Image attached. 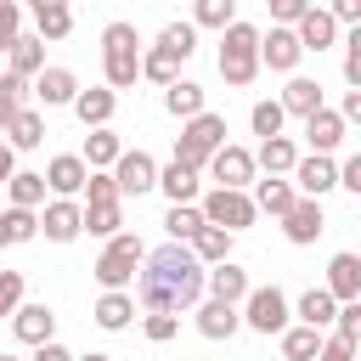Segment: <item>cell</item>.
<instances>
[{"instance_id": "603a6c76", "label": "cell", "mask_w": 361, "mask_h": 361, "mask_svg": "<svg viewBox=\"0 0 361 361\" xmlns=\"http://www.w3.org/2000/svg\"><path fill=\"white\" fill-rule=\"evenodd\" d=\"M118 152H124V141H118L113 130H90V135H85V152H79V164H85L90 175H107V169L118 164Z\"/></svg>"}, {"instance_id": "4dcf8cb0", "label": "cell", "mask_w": 361, "mask_h": 361, "mask_svg": "<svg viewBox=\"0 0 361 361\" xmlns=\"http://www.w3.org/2000/svg\"><path fill=\"white\" fill-rule=\"evenodd\" d=\"M186 248H192V259H197L203 271H209V265H226V259H231V237H226V231H214V226H203V231H197V237H192Z\"/></svg>"}, {"instance_id": "74e56055", "label": "cell", "mask_w": 361, "mask_h": 361, "mask_svg": "<svg viewBox=\"0 0 361 361\" xmlns=\"http://www.w3.org/2000/svg\"><path fill=\"white\" fill-rule=\"evenodd\" d=\"M158 51H169L175 62H186V56L197 51V28H192V23H164V34H158Z\"/></svg>"}, {"instance_id": "681fc988", "label": "cell", "mask_w": 361, "mask_h": 361, "mask_svg": "<svg viewBox=\"0 0 361 361\" xmlns=\"http://www.w3.org/2000/svg\"><path fill=\"white\" fill-rule=\"evenodd\" d=\"M305 11H310V0H271V17H276L271 28H293Z\"/></svg>"}, {"instance_id": "4fadbf2b", "label": "cell", "mask_w": 361, "mask_h": 361, "mask_svg": "<svg viewBox=\"0 0 361 361\" xmlns=\"http://www.w3.org/2000/svg\"><path fill=\"white\" fill-rule=\"evenodd\" d=\"M39 231H45L51 243H73V237L85 231V209H79L73 197H51L45 214H39Z\"/></svg>"}, {"instance_id": "1f68e13d", "label": "cell", "mask_w": 361, "mask_h": 361, "mask_svg": "<svg viewBox=\"0 0 361 361\" xmlns=\"http://www.w3.org/2000/svg\"><path fill=\"white\" fill-rule=\"evenodd\" d=\"M34 237H39V214H28V209H0V248L34 243Z\"/></svg>"}, {"instance_id": "e0dca14e", "label": "cell", "mask_w": 361, "mask_h": 361, "mask_svg": "<svg viewBox=\"0 0 361 361\" xmlns=\"http://www.w3.org/2000/svg\"><path fill=\"white\" fill-rule=\"evenodd\" d=\"M293 39H299V51H316V56H322V51L338 39V23L327 17V6H310V11L293 23Z\"/></svg>"}, {"instance_id": "5b68a950", "label": "cell", "mask_w": 361, "mask_h": 361, "mask_svg": "<svg viewBox=\"0 0 361 361\" xmlns=\"http://www.w3.org/2000/svg\"><path fill=\"white\" fill-rule=\"evenodd\" d=\"M141 259H147L141 237H135V231H118V237H107V248H102V259H96V282H102L107 293H124V288L135 282Z\"/></svg>"}, {"instance_id": "277c9868", "label": "cell", "mask_w": 361, "mask_h": 361, "mask_svg": "<svg viewBox=\"0 0 361 361\" xmlns=\"http://www.w3.org/2000/svg\"><path fill=\"white\" fill-rule=\"evenodd\" d=\"M254 73H259V28L231 23L220 34V79L226 85H254Z\"/></svg>"}, {"instance_id": "680465c9", "label": "cell", "mask_w": 361, "mask_h": 361, "mask_svg": "<svg viewBox=\"0 0 361 361\" xmlns=\"http://www.w3.org/2000/svg\"><path fill=\"white\" fill-rule=\"evenodd\" d=\"M0 361H17V355H0Z\"/></svg>"}, {"instance_id": "6da1fadb", "label": "cell", "mask_w": 361, "mask_h": 361, "mask_svg": "<svg viewBox=\"0 0 361 361\" xmlns=\"http://www.w3.org/2000/svg\"><path fill=\"white\" fill-rule=\"evenodd\" d=\"M147 316H175V310H192L203 299V265L192 259L186 243H164L141 259L135 271V293H130Z\"/></svg>"}, {"instance_id": "9f6ffc18", "label": "cell", "mask_w": 361, "mask_h": 361, "mask_svg": "<svg viewBox=\"0 0 361 361\" xmlns=\"http://www.w3.org/2000/svg\"><path fill=\"white\" fill-rule=\"evenodd\" d=\"M11 175H17V152H11V147H6V141H0V186H6V180H11Z\"/></svg>"}, {"instance_id": "d6a6232c", "label": "cell", "mask_w": 361, "mask_h": 361, "mask_svg": "<svg viewBox=\"0 0 361 361\" xmlns=\"http://www.w3.org/2000/svg\"><path fill=\"white\" fill-rule=\"evenodd\" d=\"M164 107H169L180 124H186V118H197V113H203V85H192V79H175V85L164 90Z\"/></svg>"}, {"instance_id": "7402d4cb", "label": "cell", "mask_w": 361, "mask_h": 361, "mask_svg": "<svg viewBox=\"0 0 361 361\" xmlns=\"http://www.w3.org/2000/svg\"><path fill=\"white\" fill-rule=\"evenodd\" d=\"M6 62H11V68H6V73H11V79H23V85H28V79H34V73H45V45H39V39H34V34H17V39H11V45H6Z\"/></svg>"}, {"instance_id": "7a4b0ae2", "label": "cell", "mask_w": 361, "mask_h": 361, "mask_svg": "<svg viewBox=\"0 0 361 361\" xmlns=\"http://www.w3.org/2000/svg\"><path fill=\"white\" fill-rule=\"evenodd\" d=\"M102 79H107L113 96L141 79V34H135V23H107L102 28Z\"/></svg>"}, {"instance_id": "db71d44e", "label": "cell", "mask_w": 361, "mask_h": 361, "mask_svg": "<svg viewBox=\"0 0 361 361\" xmlns=\"http://www.w3.org/2000/svg\"><path fill=\"white\" fill-rule=\"evenodd\" d=\"M316 361H355V344H338V338H322V355Z\"/></svg>"}, {"instance_id": "816d5d0a", "label": "cell", "mask_w": 361, "mask_h": 361, "mask_svg": "<svg viewBox=\"0 0 361 361\" xmlns=\"http://www.w3.org/2000/svg\"><path fill=\"white\" fill-rule=\"evenodd\" d=\"M338 186H344V192H361V152H350V158L338 164Z\"/></svg>"}, {"instance_id": "4316f807", "label": "cell", "mask_w": 361, "mask_h": 361, "mask_svg": "<svg viewBox=\"0 0 361 361\" xmlns=\"http://www.w3.org/2000/svg\"><path fill=\"white\" fill-rule=\"evenodd\" d=\"M293 164H299V147H293L288 135H271V141H259V152H254V169H265L271 180H276V175H288Z\"/></svg>"}, {"instance_id": "3957f363", "label": "cell", "mask_w": 361, "mask_h": 361, "mask_svg": "<svg viewBox=\"0 0 361 361\" xmlns=\"http://www.w3.org/2000/svg\"><path fill=\"white\" fill-rule=\"evenodd\" d=\"M226 147V118L220 113H197V118H186L180 124V135H175V164H186V169H203L214 152Z\"/></svg>"}, {"instance_id": "9a60e30c", "label": "cell", "mask_w": 361, "mask_h": 361, "mask_svg": "<svg viewBox=\"0 0 361 361\" xmlns=\"http://www.w3.org/2000/svg\"><path fill=\"white\" fill-rule=\"evenodd\" d=\"M11 333L39 350V344L56 338V310H51V305H17V310H11Z\"/></svg>"}, {"instance_id": "2e32d148", "label": "cell", "mask_w": 361, "mask_h": 361, "mask_svg": "<svg viewBox=\"0 0 361 361\" xmlns=\"http://www.w3.org/2000/svg\"><path fill=\"white\" fill-rule=\"evenodd\" d=\"M299 39H293V28H271V34H259V68H271V73H293L299 68Z\"/></svg>"}, {"instance_id": "83f0119b", "label": "cell", "mask_w": 361, "mask_h": 361, "mask_svg": "<svg viewBox=\"0 0 361 361\" xmlns=\"http://www.w3.org/2000/svg\"><path fill=\"white\" fill-rule=\"evenodd\" d=\"M333 316H338V305H333V293L327 288H305L299 293V327H333Z\"/></svg>"}, {"instance_id": "e575fe53", "label": "cell", "mask_w": 361, "mask_h": 361, "mask_svg": "<svg viewBox=\"0 0 361 361\" xmlns=\"http://www.w3.org/2000/svg\"><path fill=\"white\" fill-rule=\"evenodd\" d=\"M90 316H96V327L118 333V327H130V316H135V299H130V293H102Z\"/></svg>"}, {"instance_id": "f5cc1de1", "label": "cell", "mask_w": 361, "mask_h": 361, "mask_svg": "<svg viewBox=\"0 0 361 361\" xmlns=\"http://www.w3.org/2000/svg\"><path fill=\"white\" fill-rule=\"evenodd\" d=\"M327 17H333V23H355V28H361V0H333V6H327Z\"/></svg>"}, {"instance_id": "8fae6325", "label": "cell", "mask_w": 361, "mask_h": 361, "mask_svg": "<svg viewBox=\"0 0 361 361\" xmlns=\"http://www.w3.org/2000/svg\"><path fill=\"white\" fill-rule=\"evenodd\" d=\"M28 90H34L39 113H45V107H73V96H79V79H73L68 68H45V73H34V79H28Z\"/></svg>"}, {"instance_id": "bcb514c9", "label": "cell", "mask_w": 361, "mask_h": 361, "mask_svg": "<svg viewBox=\"0 0 361 361\" xmlns=\"http://www.w3.org/2000/svg\"><path fill=\"white\" fill-rule=\"evenodd\" d=\"M102 203H118L113 175H90V180H85V209H102Z\"/></svg>"}, {"instance_id": "f6af8a7d", "label": "cell", "mask_w": 361, "mask_h": 361, "mask_svg": "<svg viewBox=\"0 0 361 361\" xmlns=\"http://www.w3.org/2000/svg\"><path fill=\"white\" fill-rule=\"evenodd\" d=\"M333 338H338V344H355V338H361V299H355V305H338V316H333Z\"/></svg>"}, {"instance_id": "52a82bcc", "label": "cell", "mask_w": 361, "mask_h": 361, "mask_svg": "<svg viewBox=\"0 0 361 361\" xmlns=\"http://www.w3.org/2000/svg\"><path fill=\"white\" fill-rule=\"evenodd\" d=\"M237 316H243V327H254V333H282L288 327V293L271 282V288H248V299L237 305Z\"/></svg>"}, {"instance_id": "f35d334b", "label": "cell", "mask_w": 361, "mask_h": 361, "mask_svg": "<svg viewBox=\"0 0 361 361\" xmlns=\"http://www.w3.org/2000/svg\"><path fill=\"white\" fill-rule=\"evenodd\" d=\"M141 79H152V85H164V90H169V85L180 79V62H175L169 51H158V45H152V51H141Z\"/></svg>"}, {"instance_id": "44dd1931", "label": "cell", "mask_w": 361, "mask_h": 361, "mask_svg": "<svg viewBox=\"0 0 361 361\" xmlns=\"http://www.w3.org/2000/svg\"><path fill=\"white\" fill-rule=\"evenodd\" d=\"M327 293H333V305H355V299H361V259H355V254H333V265H327Z\"/></svg>"}, {"instance_id": "8992f818", "label": "cell", "mask_w": 361, "mask_h": 361, "mask_svg": "<svg viewBox=\"0 0 361 361\" xmlns=\"http://www.w3.org/2000/svg\"><path fill=\"white\" fill-rule=\"evenodd\" d=\"M197 214H203V226H214V231H226V237H237V231H248V226L259 220L248 192H220V186L197 203Z\"/></svg>"}, {"instance_id": "11a10c76", "label": "cell", "mask_w": 361, "mask_h": 361, "mask_svg": "<svg viewBox=\"0 0 361 361\" xmlns=\"http://www.w3.org/2000/svg\"><path fill=\"white\" fill-rule=\"evenodd\" d=\"M34 361H73V355H68V344H56V338H51V344H39V350H34Z\"/></svg>"}, {"instance_id": "7c38bea8", "label": "cell", "mask_w": 361, "mask_h": 361, "mask_svg": "<svg viewBox=\"0 0 361 361\" xmlns=\"http://www.w3.org/2000/svg\"><path fill=\"white\" fill-rule=\"evenodd\" d=\"M39 180H45V192H56V197H73V192H85L90 169L79 164V152H56V158L39 169Z\"/></svg>"}, {"instance_id": "d590c367", "label": "cell", "mask_w": 361, "mask_h": 361, "mask_svg": "<svg viewBox=\"0 0 361 361\" xmlns=\"http://www.w3.org/2000/svg\"><path fill=\"white\" fill-rule=\"evenodd\" d=\"M6 192H11V209H39V197H45V180H39V169H17L11 180H6Z\"/></svg>"}, {"instance_id": "c3c4849f", "label": "cell", "mask_w": 361, "mask_h": 361, "mask_svg": "<svg viewBox=\"0 0 361 361\" xmlns=\"http://www.w3.org/2000/svg\"><path fill=\"white\" fill-rule=\"evenodd\" d=\"M17 34H23V6H17V0H0V51H6Z\"/></svg>"}, {"instance_id": "d4e9b609", "label": "cell", "mask_w": 361, "mask_h": 361, "mask_svg": "<svg viewBox=\"0 0 361 361\" xmlns=\"http://www.w3.org/2000/svg\"><path fill=\"white\" fill-rule=\"evenodd\" d=\"M39 141H45V113H39V107H23V113L6 124V147H11V152H34Z\"/></svg>"}, {"instance_id": "5bb4252c", "label": "cell", "mask_w": 361, "mask_h": 361, "mask_svg": "<svg viewBox=\"0 0 361 361\" xmlns=\"http://www.w3.org/2000/svg\"><path fill=\"white\" fill-rule=\"evenodd\" d=\"M203 288H209V299H220V305H243L248 299V271L237 265V259H226V265H209L203 271Z\"/></svg>"}, {"instance_id": "b9f144b4", "label": "cell", "mask_w": 361, "mask_h": 361, "mask_svg": "<svg viewBox=\"0 0 361 361\" xmlns=\"http://www.w3.org/2000/svg\"><path fill=\"white\" fill-rule=\"evenodd\" d=\"M23 107H28V85L11 79V73H0V135H6V124H11Z\"/></svg>"}, {"instance_id": "484cf974", "label": "cell", "mask_w": 361, "mask_h": 361, "mask_svg": "<svg viewBox=\"0 0 361 361\" xmlns=\"http://www.w3.org/2000/svg\"><path fill=\"white\" fill-rule=\"evenodd\" d=\"M237 327H243L237 305H220V299H203V305H197V333H203V338H231Z\"/></svg>"}, {"instance_id": "d6986e66", "label": "cell", "mask_w": 361, "mask_h": 361, "mask_svg": "<svg viewBox=\"0 0 361 361\" xmlns=\"http://www.w3.org/2000/svg\"><path fill=\"white\" fill-rule=\"evenodd\" d=\"M113 107H118V96H113L107 85H90V90H79V96H73V118H79L85 130H107Z\"/></svg>"}, {"instance_id": "ee69618b", "label": "cell", "mask_w": 361, "mask_h": 361, "mask_svg": "<svg viewBox=\"0 0 361 361\" xmlns=\"http://www.w3.org/2000/svg\"><path fill=\"white\" fill-rule=\"evenodd\" d=\"M118 226H124V214H118V203H102V209H85V231H90V237H118Z\"/></svg>"}, {"instance_id": "ab89813d", "label": "cell", "mask_w": 361, "mask_h": 361, "mask_svg": "<svg viewBox=\"0 0 361 361\" xmlns=\"http://www.w3.org/2000/svg\"><path fill=\"white\" fill-rule=\"evenodd\" d=\"M237 23V6L231 0H197V11H192V28H231Z\"/></svg>"}, {"instance_id": "60d3db41", "label": "cell", "mask_w": 361, "mask_h": 361, "mask_svg": "<svg viewBox=\"0 0 361 361\" xmlns=\"http://www.w3.org/2000/svg\"><path fill=\"white\" fill-rule=\"evenodd\" d=\"M164 231H169V243H192V237L203 231V214H197V203H186V209H169V214H164Z\"/></svg>"}, {"instance_id": "ac0fdd59", "label": "cell", "mask_w": 361, "mask_h": 361, "mask_svg": "<svg viewBox=\"0 0 361 361\" xmlns=\"http://www.w3.org/2000/svg\"><path fill=\"white\" fill-rule=\"evenodd\" d=\"M322 231H327V220H322V203H310V197H299V203L282 214V237H288V243H299V248H305V243H316Z\"/></svg>"}, {"instance_id": "f1b7e54d", "label": "cell", "mask_w": 361, "mask_h": 361, "mask_svg": "<svg viewBox=\"0 0 361 361\" xmlns=\"http://www.w3.org/2000/svg\"><path fill=\"white\" fill-rule=\"evenodd\" d=\"M34 28H39V34H34L39 45H45V39H62V34L73 28V11H68L62 0H39V6H34Z\"/></svg>"}, {"instance_id": "30bf717a", "label": "cell", "mask_w": 361, "mask_h": 361, "mask_svg": "<svg viewBox=\"0 0 361 361\" xmlns=\"http://www.w3.org/2000/svg\"><path fill=\"white\" fill-rule=\"evenodd\" d=\"M288 175H293L288 186H293L299 197H310V203H322V197L338 186V164H333V158H316V152H310V158H299Z\"/></svg>"}, {"instance_id": "836d02e7", "label": "cell", "mask_w": 361, "mask_h": 361, "mask_svg": "<svg viewBox=\"0 0 361 361\" xmlns=\"http://www.w3.org/2000/svg\"><path fill=\"white\" fill-rule=\"evenodd\" d=\"M293 203H299V192H293L288 180H259V192H254V214H276V220H282Z\"/></svg>"}, {"instance_id": "cb8c5ba5", "label": "cell", "mask_w": 361, "mask_h": 361, "mask_svg": "<svg viewBox=\"0 0 361 361\" xmlns=\"http://www.w3.org/2000/svg\"><path fill=\"white\" fill-rule=\"evenodd\" d=\"M158 192L169 197V209H186V203L197 197V169H186V164L169 158V164L158 169Z\"/></svg>"}, {"instance_id": "7bdbcfd3", "label": "cell", "mask_w": 361, "mask_h": 361, "mask_svg": "<svg viewBox=\"0 0 361 361\" xmlns=\"http://www.w3.org/2000/svg\"><path fill=\"white\" fill-rule=\"evenodd\" d=\"M282 118H288V113H282L276 102H254V113H248V124H254V135H259V141L282 135Z\"/></svg>"}, {"instance_id": "7dc6e473", "label": "cell", "mask_w": 361, "mask_h": 361, "mask_svg": "<svg viewBox=\"0 0 361 361\" xmlns=\"http://www.w3.org/2000/svg\"><path fill=\"white\" fill-rule=\"evenodd\" d=\"M23 305V271H0V316H11Z\"/></svg>"}, {"instance_id": "8d00e7d4", "label": "cell", "mask_w": 361, "mask_h": 361, "mask_svg": "<svg viewBox=\"0 0 361 361\" xmlns=\"http://www.w3.org/2000/svg\"><path fill=\"white\" fill-rule=\"evenodd\" d=\"M276 338H282V355L288 361H316L322 355V333L316 327H282Z\"/></svg>"}, {"instance_id": "6f0895ef", "label": "cell", "mask_w": 361, "mask_h": 361, "mask_svg": "<svg viewBox=\"0 0 361 361\" xmlns=\"http://www.w3.org/2000/svg\"><path fill=\"white\" fill-rule=\"evenodd\" d=\"M73 361H113V355H102V350H90V355H73Z\"/></svg>"}, {"instance_id": "ba28073f", "label": "cell", "mask_w": 361, "mask_h": 361, "mask_svg": "<svg viewBox=\"0 0 361 361\" xmlns=\"http://www.w3.org/2000/svg\"><path fill=\"white\" fill-rule=\"evenodd\" d=\"M203 169L214 175V186H220V192H248V180H254V152L226 141V147H220V152H214Z\"/></svg>"}, {"instance_id": "ffe728a7", "label": "cell", "mask_w": 361, "mask_h": 361, "mask_svg": "<svg viewBox=\"0 0 361 361\" xmlns=\"http://www.w3.org/2000/svg\"><path fill=\"white\" fill-rule=\"evenodd\" d=\"M305 141H310L316 158H333V147L344 141V118H338L333 107H316V113L305 118Z\"/></svg>"}, {"instance_id": "9c48e42d", "label": "cell", "mask_w": 361, "mask_h": 361, "mask_svg": "<svg viewBox=\"0 0 361 361\" xmlns=\"http://www.w3.org/2000/svg\"><path fill=\"white\" fill-rule=\"evenodd\" d=\"M107 175H113L118 197H141V192H152V186H158V164H152L141 147H135V152L124 147V152H118V164H113Z\"/></svg>"}, {"instance_id": "f907efd6", "label": "cell", "mask_w": 361, "mask_h": 361, "mask_svg": "<svg viewBox=\"0 0 361 361\" xmlns=\"http://www.w3.org/2000/svg\"><path fill=\"white\" fill-rule=\"evenodd\" d=\"M141 327H147V338H152V344H169L180 322H175V316H141Z\"/></svg>"}, {"instance_id": "f546056e", "label": "cell", "mask_w": 361, "mask_h": 361, "mask_svg": "<svg viewBox=\"0 0 361 361\" xmlns=\"http://www.w3.org/2000/svg\"><path fill=\"white\" fill-rule=\"evenodd\" d=\"M282 113H299V118H310L316 107H327L322 102V85L316 79H288V90H282V102H276Z\"/></svg>"}]
</instances>
